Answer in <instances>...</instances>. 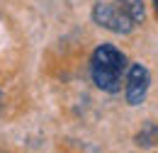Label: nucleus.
<instances>
[{
  "instance_id": "3",
  "label": "nucleus",
  "mask_w": 158,
  "mask_h": 153,
  "mask_svg": "<svg viewBox=\"0 0 158 153\" xmlns=\"http://www.w3.org/2000/svg\"><path fill=\"white\" fill-rule=\"evenodd\" d=\"M148 85H151L148 68L141 66V63H131L129 71H127V102H129L131 107L141 105V102L146 100Z\"/></svg>"
},
{
  "instance_id": "1",
  "label": "nucleus",
  "mask_w": 158,
  "mask_h": 153,
  "mask_svg": "<svg viewBox=\"0 0 158 153\" xmlns=\"http://www.w3.org/2000/svg\"><path fill=\"white\" fill-rule=\"evenodd\" d=\"M127 73V56L112 44H100L90 58L93 83L105 93H119Z\"/></svg>"
},
{
  "instance_id": "4",
  "label": "nucleus",
  "mask_w": 158,
  "mask_h": 153,
  "mask_svg": "<svg viewBox=\"0 0 158 153\" xmlns=\"http://www.w3.org/2000/svg\"><path fill=\"white\" fill-rule=\"evenodd\" d=\"M114 2H117L136 24L143 22V0H114Z\"/></svg>"
},
{
  "instance_id": "5",
  "label": "nucleus",
  "mask_w": 158,
  "mask_h": 153,
  "mask_svg": "<svg viewBox=\"0 0 158 153\" xmlns=\"http://www.w3.org/2000/svg\"><path fill=\"white\" fill-rule=\"evenodd\" d=\"M136 143L139 146H156L158 143V124L148 122V124L136 134Z\"/></svg>"
},
{
  "instance_id": "7",
  "label": "nucleus",
  "mask_w": 158,
  "mask_h": 153,
  "mask_svg": "<svg viewBox=\"0 0 158 153\" xmlns=\"http://www.w3.org/2000/svg\"><path fill=\"white\" fill-rule=\"evenodd\" d=\"M0 105H2V93H0Z\"/></svg>"
},
{
  "instance_id": "6",
  "label": "nucleus",
  "mask_w": 158,
  "mask_h": 153,
  "mask_svg": "<svg viewBox=\"0 0 158 153\" xmlns=\"http://www.w3.org/2000/svg\"><path fill=\"white\" fill-rule=\"evenodd\" d=\"M153 5H156V10H158V0H153Z\"/></svg>"
},
{
  "instance_id": "2",
  "label": "nucleus",
  "mask_w": 158,
  "mask_h": 153,
  "mask_svg": "<svg viewBox=\"0 0 158 153\" xmlns=\"http://www.w3.org/2000/svg\"><path fill=\"white\" fill-rule=\"evenodd\" d=\"M93 22L100 24V27H105V29H110V32H114V34H129L136 27V22L129 17L119 5H110V2H95Z\"/></svg>"
}]
</instances>
